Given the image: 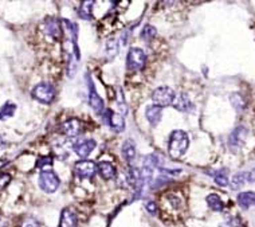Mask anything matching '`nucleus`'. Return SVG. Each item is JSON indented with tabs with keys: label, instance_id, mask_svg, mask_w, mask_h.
Segmentation results:
<instances>
[{
	"label": "nucleus",
	"instance_id": "1",
	"mask_svg": "<svg viewBox=\"0 0 255 227\" xmlns=\"http://www.w3.org/2000/svg\"><path fill=\"white\" fill-rule=\"evenodd\" d=\"M190 145V139L184 130H173L169 137L168 152L172 159H181L186 155Z\"/></svg>",
	"mask_w": 255,
	"mask_h": 227
},
{
	"label": "nucleus",
	"instance_id": "2",
	"mask_svg": "<svg viewBox=\"0 0 255 227\" xmlns=\"http://www.w3.org/2000/svg\"><path fill=\"white\" fill-rule=\"evenodd\" d=\"M33 97L42 104H50L55 98V88L49 82H41L33 89Z\"/></svg>",
	"mask_w": 255,
	"mask_h": 227
},
{
	"label": "nucleus",
	"instance_id": "3",
	"mask_svg": "<svg viewBox=\"0 0 255 227\" xmlns=\"http://www.w3.org/2000/svg\"><path fill=\"white\" fill-rule=\"evenodd\" d=\"M145 63H147V56L144 51L139 47H132L128 53V58H126L128 69L139 71V70L144 69Z\"/></svg>",
	"mask_w": 255,
	"mask_h": 227
},
{
	"label": "nucleus",
	"instance_id": "4",
	"mask_svg": "<svg viewBox=\"0 0 255 227\" xmlns=\"http://www.w3.org/2000/svg\"><path fill=\"white\" fill-rule=\"evenodd\" d=\"M175 92L172 90L171 88L168 86H161V88H157L152 94V100H153V105L156 107H168L171 105L175 101Z\"/></svg>",
	"mask_w": 255,
	"mask_h": 227
},
{
	"label": "nucleus",
	"instance_id": "5",
	"mask_svg": "<svg viewBox=\"0 0 255 227\" xmlns=\"http://www.w3.org/2000/svg\"><path fill=\"white\" fill-rule=\"evenodd\" d=\"M59 177L56 176L55 172L52 171H42L39 176V187L47 194H52L58 190L59 187Z\"/></svg>",
	"mask_w": 255,
	"mask_h": 227
},
{
	"label": "nucleus",
	"instance_id": "6",
	"mask_svg": "<svg viewBox=\"0 0 255 227\" xmlns=\"http://www.w3.org/2000/svg\"><path fill=\"white\" fill-rule=\"evenodd\" d=\"M96 171H97V167H96V164L93 162L81 160V162L75 164V172L82 179H90V177H93Z\"/></svg>",
	"mask_w": 255,
	"mask_h": 227
},
{
	"label": "nucleus",
	"instance_id": "7",
	"mask_svg": "<svg viewBox=\"0 0 255 227\" xmlns=\"http://www.w3.org/2000/svg\"><path fill=\"white\" fill-rule=\"evenodd\" d=\"M246 128H243V126H239V128H237V129L232 132L230 139H228V144H230V148L232 151H238L243 145L245 139H246Z\"/></svg>",
	"mask_w": 255,
	"mask_h": 227
},
{
	"label": "nucleus",
	"instance_id": "8",
	"mask_svg": "<svg viewBox=\"0 0 255 227\" xmlns=\"http://www.w3.org/2000/svg\"><path fill=\"white\" fill-rule=\"evenodd\" d=\"M60 129H62V133L67 136V137H74V136H78L81 133L82 122L77 120V118H71V120L63 122Z\"/></svg>",
	"mask_w": 255,
	"mask_h": 227
},
{
	"label": "nucleus",
	"instance_id": "9",
	"mask_svg": "<svg viewBox=\"0 0 255 227\" xmlns=\"http://www.w3.org/2000/svg\"><path fill=\"white\" fill-rule=\"evenodd\" d=\"M94 148H96V141L94 140H82L79 143H75L74 147H73L74 152L81 159L88 158L89 155L93 152Z\"/></svg>",
	"mask_w": 255,
	"mask_h": 227
},
{
	"label": "nucleus",
	"instance_id": "10",
	"mask_svg": "<svg viewBox=\"0 0 255 227\" xmlns=\"http://www.w3.org/2000/svg\"><path fill=\"white\" fill-rule=\"evenodd\" d=\"M103 120H105V122H106L107 125L116 130H122L124 129V126H125V124H124V118L121 117V114H116L114 112L111 111L105 112Z\"/></svg>",
	"mask_w": 255,
	"mask_h": 227
},
{
	"label": "nucleus",
	"instance_id": "11",
	"mask_svg": "<svg viewBox=\"0 0 255 227\" xmlns=\"http://www.w3.org/2000/svg\"><path fill=\"white\" fill-rule=\"evenodd\" d=\"M77 225H78L77 215H75L71 210H63V211H62V215H60L59 227H77Z\"/></svg>",
	"mask_w": 255,
	"mask_h": 227
},
{
	"label": "nucleus",
	"instance_id": "12",
	"mask_svg": "<svg viewBox=\"0 0 255 227\" xmlns=\"http://www.w3.org/2000/svg\"><path fill=\"white\" fill-rule=\"evenodd\" d=\"M89 104H90V107L93 109L94 112H97V113H101L103 111V101H102V98L100 97L96 92V89H94L93 84L90 82V96H89Z\"/></svg>",
	"mask_w": 255,
	"mask_h": 227
},
{
	"label": "nucleus",
	"instance_id": "13",
	"mask_svg": "<svg viewBox=\"0 0 255 227\" xmlns=\"http://www.w3.org/2000/svg\"><path fill=\"white\" fill-rule=\"evenodd\" d=\"M46 33L54 39H59L62 37V27H60L59 20L54 18L47 19L46 22Z\"/></svg>",
	"mask_w": 255,
	"mask_h": 227
},
{
	"label": "nucleus",
	"instance_id": "14",
	"mask_svg": "<svg viewBox=\"0 0 255 227\" xmlns=\"http://www.w3.org/2000/svg\"><path fill=\"white\" fill-rule=\"evenodd\" d=\"M145 116H147V118H148V121L152 125H157L162 116L161 108L156 107V105H151V107L147 108Z\"/></svg>",
	"mask_w": 255,
	"mask_h": 227
},
{
	"label": "nucleus",
	"instance_id": "15",
	"mask_svg": "<svg viewBox=\"0 0 255 227\" xmlns=\"http://www.w3.org/2000/svg\"><path fill=\"white\" fill-rule=\"evenodd\" d=\"M173 107L176 108L179 112H188L191 108H192V102H191L190 97H188L187 94L181 93V94H179V96L175 98Z\"/></svg>",
	"mask_w": 255,
	"mask_h": 227
},
{
	"label": "nucleus",
	"instance_id": "16",
	"mask_svg": "<svg viewBox=\"0 0 255 227\" xmlns=\"http://www.w3.org/2000/svg\"><path fill=\"white\" fill-rule=\"evenodd\" d=\"M98 172L103 179H113L116 176V168L109 162H101L98 164Z\"/></svg>",
	"mask_w": 255,
	"mask_h": 227
},
{
	"label": "nucleus",
	"instance_id": "17",
	"mask_svg": "<svg viewBox=\"0 0 255 227\" xmlns=\"http://www.w3.org/2000/svg\"><path fill=\"white\" fill-rule=\"evenodd\" d=\"M238 203L242 209H249L255 206V192H242L238 195Z\"/></svg>",
	"mask_w": 255,
	"mask_h": 227
},
{
	"label": "nucleus",
	"instance_id": "18",
	"mask_svg": "<svg viewBox=\"0 0 255 227\" xmlns=\"http://www.w3.org/2000/svg\"><path fill=\"white\" fill-rule=\"evenodd\" d=\"M122 155L128 163H130L136 158V147L132 140H126L125 143L122 144Z\"/></svg>",
	"mask_w": 255,
	"mask_h": 227
},
{
	"label": "nucleus",
	"instance_id": "19",
	"mask_svg": "<svg viewBox=\"0 0 255 227\" xmlns=\"http://www.w3.org/2000/svg\"><path fill=\"white\" fill-rule=\"evenodd\" d=\"M93 4L94 1H82L81 5H79V16L85 20H90L92 19V15H93Z\"/></svg>",
	"mask_w": 255,
	"mask_h": 227
},
{
	"label": "nucleus",
	"instance_id": "20",
	"mask_svg": "<svg viewBox=\"0 0 255 227\" xmlns=\"http://www.w3.org/2000/svg\"><path fill=\"white\" fill-rule=\"evenodd\" d=\"M207 204L209 206V209L213 211H222L224 209V203L220 199V196L216 194H211L207 196Z\"/></svg>",
	"mask_w": 255,
	"mask_h": 227
},
{
	"label": "nucleus",
	"instance_id": "21",
	"mask_svg": "<svg viewBox=\"0 0 255 227\" xmlns=\"http://www.w3.org/2000/svg\"><path fill=\"white\" fill-rule=\"evenodd\" d=\"M15 111H16V105L12 102H5L3 107L0 108V120H4L8 117L14 116Z\"/></svg>",
	"mask_w": 255,
	"mask_h": 227
},
{
	"label": "nucleus",
	"instance_id": "22",
	"mask_svg": "<svg viewBox=\"0 0 255 227\" xmlns=\"http://www.w3.org/2000/svg\"><path fill=\"white\" fill-rule=\"evenodd\" d=\"M246 180H249V173H246V172H239L237 175H234L231 180L232 188L237 190V188H239V187L245 184Z\"/></svg>",
	"mask_w": 255,
	"mask_h": 227
},
{
	"label": "nucleus",
	"instance_id": "23",
	"mask_svg": "<svg viewBox=\"0 0 255 227\" xmlns=\"http://www.w3.org/2000/svg\"><path fill=\"white\" fill-rule=\"evenodd\" d=\"M154 35H156V28L153 27V26H151V24H147V26H144V28L141 30V38H143L144 41H151V39L154 38Z\"/></svg>",
	"mask_w": 255,
	"mask_h": 227
},
{
	"label": "nucleus",
	"instance_id": "24",
	"mask_svg": "<svg viewBox=\"0 0 255 227\" xmlns=\"http://www.w3.org/2000/svg\"><path fill=\"white\" fill-rule=\"evenodd\" d=\"M118 53V45L114 39H110L107 41L106 43V54L107 57H110V59L113 57H116V54Z\"/></svg>",
	"mask_w": 255,
	"mask_h": 227
},
{
	"label": "nucleus",
	"instance_id": "25",
	"mask_svg": "<svg viewBox=\"0 0 255 227\" xmlns=\"http://www.w3.org/2000/svg\"><path fill=\"white\" fill-rule=\"evenodd\" d=\"M231 104L238 112H241L242 109H243V107H245V101H243V98H242L239 94H232Z\"/></svg>",
	"mask_w": 255,
	"mask_h": 227
},
{
	"label": "nucleus",
	"instance_id": "26",
	"mask_svg": "<svg viewBox=\"0 0 255 227\" xmlns=\"http://www.w3.org/2000/svg\"><path fill=\"white\" fill-rule=\"evenodd\" d=\"M52 164V158L51 156H42V158H39L37 163V167L38 168H43L46 167V166H51Z\"/></svg>",
	"mask_w": 255,
	"mask_h": 227
},
{
	"label": "nucleus",
	"instance_id": "27",
	"mask_svg": "<svg viewBox=\"0 0 255 227\" xmlns=\"http://www.w3.org/2000/svg\"><path fill=\"white\" fill-rule=\"evenodd\" d=\"M215 183H216L218 185H220V187H227L228 185L227 176H224V175H222V173H219V175L215 176Z\"/></svg>",
	"mask_w": 255,
	"mask_h": 227
},
{
	"label": "nucleus",
	"instance_id": "28",
	"mask_svg": "<svg viewBox=\"0 0 255 227\" xmlns=\"http://www.w3.org/2000/svg\"><path fill=\"white\" fill-rule=\"evenodd\" d=\"M9 181H11V176L8 173H0V190L5 188Z\"/></svg>",
	"mask_w": 255,
	"mask_h": 227
},
{
	"label": "nucleus",
	"instance_id": "29",
	"mask_svg": "<svg viewBox=\"0 0 255 227\" xmlns=\"http://www.w3.org/2000/svg\"><path fill=\"white\" fill-rule=\"evenodd\" d=\"M20 227H41V225H39V222H38L37 219L27 218V219H24Z\"/></svg>",
	"mask_w": 255,
	"mask_h": 227
},
{
	"label": "nucleus",
	"instance_id": "30",
	"mask_svg": "<svg viewBox=\"0 0 255 227\" xmlns=\"http://www.w3.org/2000/svg\"><path fill=\"white\" fill-rule=\"evenodd\" d=\"M145 207H147V210H148L151 214H153V215L157 213V206H156V203H153V202H148V203L145 204Z\"/></svg>",
	"mask_w": 255,
	"mask_h": 227
},
{
	"label": "nucleus",
	"instance_id": "31",
	"mask_svg": "<svg viewBox=\"0 0 255 227\" xmlns=\"http://www.w3.org/2000/svg\"><path fill=\"white\" fill-rule=\"evenodd\" d=\"M4 147H5L4 141H3V139H1V137H0V149H1V148H4Z\"/></svg>",
	"mask_w": 255,
	"mask_h": 227
}]
</instances>
